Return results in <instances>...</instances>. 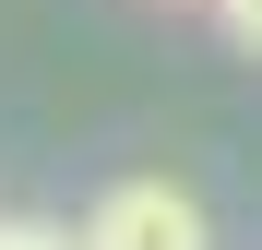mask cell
Returning <instances> with one entry per match:
<instances>
[{
  "mask_svg": "<svg viewBox=\"0 0 262 250\" xmlns=\"http://www.w3.org/2000/svg\"><path fill=\"white\" fill-rule=\"evenodd\" d=\"M0 250H72V226H48V215H0Z\"/></svg>",
  "mask_w": 262,
  "mask_h": 250,
  "instance_id": "cell-3",
  "label": "cell"
},
{
  "mask_svg": "<svg viewBox=\"0 0 262 250\" xmlns=\"http://www.w3.org/2000/svg\"><path fill=\"white\" fill-rule=\"evenodd\" d=\"M72 250H214V215L179 179H107L96 215L72 226Z\"/></svg>",
  "mask_w": 262,
  "mask_h": 250,
  "instance_id": "cell-1",
  "label": "cell"
},
{
  "mask_svg": "<svg viewBox=\"0 0 262 250\" xmlns=\"http://www.w3.org/2000/svg\"><path fill=\"white\" fill-rule=\"evenodd\" d=\"M203 12L227 24V48H238V60H262V0H203Z\"/></svg>",
  "mask_w": 262,
  "mask_h": 250,
  "instance_id": "cell-2",
  "label": "cell"
}]
</instances>
